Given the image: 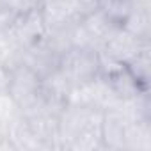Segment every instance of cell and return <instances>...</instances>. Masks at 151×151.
Instances as JSON below:
<instances>
[{
  "mask_svg": "<svg viewBox=\"0 0 151 151\" xmlns=\"http://www.w3.org/2000/svg\"><path fill=\"white\" fill-rule=\"evenodd\" d=\"M16 16H18V14H16V13H13L7 6L0 4V32L11 29V25L14 23Z\"/></svg>",
  "mask_w": 151,
  "mask_h": 151,
  "instance_id": "cell-1",
  "label": "cell"
},
{
  "mask_svg": "<svg viewBox=\"0 0 151 151\" xmlns=\"http://www.w3.org/2000/svg\"><path fill=\"white\" fill-rule=\"evenodd\" d=\"M9 75H11V69H9L4 62H0V91H7Z\"/></svg>",
  "mask_w": 151,
  "mask_h": 151,
  "instance_id": "cell-2",
  "label": "cell"
}]
</instances>
